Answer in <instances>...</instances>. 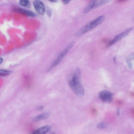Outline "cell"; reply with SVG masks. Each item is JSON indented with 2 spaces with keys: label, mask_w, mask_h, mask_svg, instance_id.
Masks as SVG:
<instances>
[{
  "label": "cell",
  "mask_w": 134,
  "mask_h": 134,
  "mask_svg": "<svg viewBox=\"0 0 134 134\" xmlns=\"http://www.w3.org/2000/svg\"><path fill=\"white\" fill-rule=\"evenodd\" d=\"M81 71L76 69L73 77L68 80L69 86L76 95L79 97L83 96L84 94L83 87L81 82Z\"/></svg>",
  "instance_id": "1"
},
{
  "label": "cell",
  "mask_w": 134,
  "mask_h": 134,
  "mask_svg": "<svg viewBox=\"0 0 134 134\" xmlns=\"http://www.w3.org/2000/svg\"><path fill=\"white\" fill-rule=\"evenodd\" d=\"M75 43V42H72L69 44L65 48L59 53L56 59L47 69V72L50 71L53 68L55 67L58 65L62 60L65 57L67 54L73 47Z\"/></svg>",
  "instance_id": "2"
},
{
  "label": "cell",
  "mask_w": 134,
  "mask_h": 134,
  "mask_svg": "<svg viewBox=\"0 0 134 134\" xmlns=\"http://www.w3.org/2000/svg\"><path fill=\"white\" fill-rule=\"evenodd\" d=\"M134 29L133 27L128 28L121 33L119 34L114 37V38L109 42L107 47H110L113 45L117 42L120 41L121 39L127 36Z\"/></svg>",
  "instance_id": "3"
},
{
  "label": "cell",
  "mask_w": 134,
  "mask_h": 134,
  "mask_svg": "<svg viewBox=\"0 0 134 134\" xmlns=\"http://www.w3.org/2000/svg\"><path fill=\"white\" fill-rule=\"evenodd\" d=\"M98 96L102 101L106 103H110L113 100V94L106 90L103 91L99 93Z\"/></svg>",
  "instance_id": "4"
},
{
  "label": "cell",
  "mask_w": 134,
  "mask_h": 134,
  "mask_svg": "<svg viewBox=\"0 0 134 134\" xmlns=\"http://www.w3.org/2000/svg\"><path fill=\"white\" fill-rule=\"evenodd\" d=\"M33 4L37 13L40 15H43L45 12V9L43 2L38 0H34L33 2Z\"/></svg>",
  "instance_id": "5"
},
{
  "label": "cell",
  "mask_w": 134,
  "mask_h": 134,
  "mask_svg": "<svg viewBox=\"0 0 134 134\" xmlns=\"http://www.w3.org/2000/svg\"><path fill=\"white\" fill-rule=\"evenodd\" d=\"M105 16L101 15L98 17L93 20L89 22L90 30L100 24L105 19Z\"/></svg>",
  "instance_id": "6"
},
{
  "label": "cell",
  "mask_w": 134,
  "mask_h": 134,
  "mask_svg": "<svg viewBox=\"0 0 134 134\" xmlns=\"http://www.w3.org/2000/svg\"><path fill=\"white\" fill-rule=\"evenodd\" d=\"M51 128L50 126H44L39 128L31 134H46L51 130Z\"/></svg>",
  "instance_id": "7"
},
{
  "label": "cell",
  "mask_w": 134,
  "mask_h": 134,
  "mask_svg": "<svg viewBox=\"0 0 134 134\" xmlns=\"http://www.w3.org/2000/svg\"><path fill=\"white\" fill-rule=\"evenodd\" d=\"M14 11L29 17H34L37 16V14L34 12L21 8H16Z\"/></svg>",
  "instance_id": "8"
},
{
  "label": "cell",
  "mask_w": 134,
  "mask_h": 134,
  "mask_svg": "<svg viewBox=\"0 0 134 134\" xmlns=\"http://www.w3.org/2000/svg\"><path fill=\"white\" fill-rule=\"evenodd\" d=\"M49 116V114L47 113H44L34 117L33 119L34 122H36L47 119Z\"/></svg>",
  "instance_id": "9"
},
{
  "label": "cell",
  "mask_w": 134,
  "mask_h": 134,
  "mask_svg": "<svg viewBox=\"0 0 134 134\" xmlns=\"http://www.w3.org/2000/svg\"><path fill=\"white\" fill-rule=\"evenodd\" d=\"M96 1V0H93L89 2L84 9L83 13L84 14L87 13L93 9L94 5Z\"/></svg>",
  "instance_id": "10"
},
{
  "label": "cell",
  "mask_w": 134,
  "mask_h": 134,
  "mask_svg": "<svg viewBox=\"0 0 134 134\" xmlns=\"http://www.w3.org/2000/svg\"><path fill=\"white\" fill-rule=\"evenodd\" d=\"M111 1L109 0H102L97 1L94 4L93 7V9L97 8L103 5L110 2Z\"/></svg>",
  "instance_id": "11"
},
{
  "label": "cell",
  "mask_w": 134,
  "mask_h": 134,
  "mask_svg": "<svg viewBox=\"0 0 134 134\" xmlns=\"http://www.w3.org/2000/svg\"><path fill=\"white\" fill-rule=\"evenodd\" d=\"M108 124L105 122H102L98 123L97 125V128L100 129H105L108 127Z\"/></svg>",
  "instance_id": "12"
},
{
  "label": "cell",
  "mask_w": 134,
  "mask_h": 134,
  "mask_svg": "<svg viewBox=\"0 0 134 134\" xmlns=\"http://www.w3.org/2000/svg\"><path fill=\"white\" fill-rule=\"evenodd\" d=\"M19 4L22 6L29 8L30 6V3L28 0H21L19 1Z\"/></svg>",
  "instance_id": "13"
},
{
  "label": "cell",
  "mask_w": 134,
  "mask_h": 134,
  "mask_svg": "<svg viewBox=\"0 0 134 134\" xmlns=\"http://www.w3.org/2000/svg\"><path fill=\"white\" fill-rule=\"evenodd\" d=\"M11 72V71H10L0 69V76L2 77L7 76L10 74Z\"/></svg>",
  "instance_id": "14"
},
{
  "label": "cell",
  "mask_w": 134,
  "mask_h": 134,
  "mask_svg": "<svg viewBox=\"0 0 134 134\" xmlns=\"http://www.w3.org/2000/svg\"><path fill=\"white\" fill-rule=\"evenodd\" d=\"M91 115L93 117H96L97 115V112L96 109L94 108L91 109L90 111Z\"/></svg>",
  "instance_id": "15"
},
{
  "label": "cell",
  "mask_w": 134,
  "mask_h": 134,
  "mask_svg": "<svg viewBox=\"0 0 134 134\" xmlns=\"http://www.w3.org/2000/svg\"><path fill=\"white\" fill-rule=\"evenodd\" d=\"M46 12L47 15L49 17H51L52 14L51 9L49 8H47L46 10Z\"/></svg>",
  "instance_id": "16"
},
{
  "label": "cell",
  "mask_w": 134,
  "mask_h": 134,
  "mask_svg": "<svg viewBox=\"0 0 134 134\" xmlns=\"http://www.w3.org/2000/svg\"><path fill=\"white\" fill-rule=\"evenodd\" d=\"M127 62L129 68H132V64L131 62L129 60H128Z\"/></svg>",
  "instance_id": "17"
},
{
  "label": "cell",
  "mask_w": 134,
  "mask_h": 134,
  "mask_svg": "<svg viewBox=\"0 0 134 134\" xmlns=\"http://www.w3.org/2000/svg\"><path fill=\"white\" fill-rule=\"evenodd\" d=\"M44 108V107L43 106H39L37 107V110L38 111H41Z\"/></svg>",
  "instance_id": "18"
},
{
  "label": "cell",
  "mask_w": 134,
  "mask_h": 134,
  "mask_svg": "<svg viewBox=\"0 0 134 134\" xmlns=\"http://www.w3.org/2000/svg\"><path fill=\"white\" fill-rule=\"evenodd\" d=\"M70 1V0H63V2L64 4H68L69 2Z\"/></svg>",
  "instance_id": "19"
},
{
  "label": "cell",
  "mask_w": 134,
  "mask_h": 134,
  "mask_svg": "<svg viewBox=\"0 0 134 134\" xmlns=\"http://www.w3.org/2000/svg\"><path fill=\"white\" fill-rule=\"evenodd\" d=\"M3 59L2 58L0 57V65L2 63Z\"/></svg>",
  "instance_id": "20"
},
{
  "label": "cell",
  "mask_w": 134,
  "mask_h": 134,
  "mask_svg": "<svg viewBox=\"0 0 134 134\" xmlns=\"http://www.w3.org/2000/svg\"><path fill=\"white\" fill-rule=\"evenodd\" d=\"M49 1L52 2L56 3L58 1L57 0H51Z\"/></svg>",
  "instance_id": "21"
},
{
  "label": "cell",
  "mask_w": 134,
  "mask_h": 134,
  "mask_svg": "<svg viewBox=\"0 0 134 134\" xmlns=\"http://www.w3.org/2000/svg\"><path fill=\"white\" fill-rule=\"evenodd\" d=\"M131 113L132 115L133 116H134V108H132L131 110Z\"/></svg>",
  "instance_id": "22"
},
{
  "label": "cell",
  "mask_w": 134,
  "mask_h": 134,
  "mask_svg": "<svg viewBox=\"0 0 134 134\" xmlns=\"http://www.w3.org/2000/svg\"><path fill=\"white\" fill-rule=\"evenodd\" d=\"M51 134H56L54 133H52Z\"/></svg>",
  "instance_id": "23"
}]
</instances>
